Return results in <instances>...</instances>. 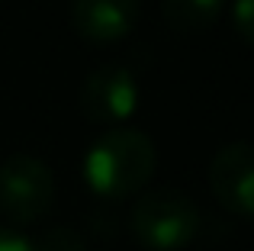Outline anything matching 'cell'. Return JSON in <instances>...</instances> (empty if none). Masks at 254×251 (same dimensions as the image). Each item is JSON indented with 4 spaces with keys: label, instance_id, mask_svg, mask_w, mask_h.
I'll return each instance as SVG.
<instances>
[{
    "label": "cell",
    "instance_id": "obj_4",
    "mask_svg": "<svg viewBox=\"0 0 254 251\" xmlns=\"http://www.w3.org/2000/svg\"><path fill=\"white\" fill-rule=\"evenodd\" d=\"M138 107V84L129 68L106 64L84 77L81 110L90 123H123Z\"/></svg>",
    "mask_w": 254,
    "mask_h": 251
},
{
    "label": "cell",
    "instance_id": "obj_8",
    "mask_svg": "<svg viewBox=\"0 0 254 251\" xmlns=\"http://www.w3.org/2000/svg\"><path fill=\"white\" fill-rule=\"evenodd\" d=\"M32 251H87V242L77 229L71 226H52L45 235L32 245Z\"/></svg>",
    "mask_w": 254,
    "mask_h": 251
},
{
    "label": "cell",
    "instance_id": "obj_6",
    "mask_svg": "<svg viewBox=\"0 0 254 251\" xmlns=\"http://www.w3.org/2000/svg\"><path fill=\"white\" fill-rule=\"evenodd\" d=\"M142 0H71V23L87 42H119L135 29Z\"/></svg>",
    "mask_w": 254,
    "mask_h": 251
},
{
    "label": "cell",
    "instance_id": "obj_2",
    "mask_svg": "<svg viewBox=\"0 0 254 251\" xmlns=\"http://www.w3.org/2000/svg\"><path fill=\"white\" fill-rule=\"evenodd\" d=\"M203 216L184 190H148L135 200L129 213V229L135 242L148 251H184L199 235Z\"/></svg>",
    "mask_w": 254,
    "mask_h": 251
},
{
    "label": "cell",
    "instance_id": "obj_1",
    "mask_svg": "<svg viewBox=\"0 0 254 251\" xmlns=\"http://www.w3.org/2000/svg\"><path fill=\"white\" fill-rule=\"evenodd\" d=\"M158 151L145 132L138 129H110L87 148L84 181L103 200H126L151 181Z\"/></svg>",
    "mask_w": 254,
    "mask_h": 251
},
{
    "label": "cell",
    "instance_id": "obj_5",
    "mask_svg": "<svg viewBox=\"0 0 254 251\" xmlns=\"http://www.w3.org/2000/svg\"><path fill=\"white\" fill-rule=\"evenodd\" d=\"M212 196L235 216H254V142H232L209 161Z\"/></svg>",
    "mask_w": 254,
    "mask_h": 251
},
{
    "label": "cell",
    "instance_id": "obj_3",
    "mask_svg": "<svg viewBox=\"0 0 254 251\" xmlns=\"http://www.w3.org/2000/svg\"><path fill=\"white\" fill-rule=\"evenodd\" d=\"M55 200V177L36 155H10L0 164V213L16 226L39 222Z\"/></svg>",
    "mask_w": 254,
    "mask_h": 251
},
{
    "label": "cell",
    "instance_id": "obj_9",
    "mask_svg": "<svg viewBox=\"0 0 254 251\" xmlns=\"http://www.w3.org/2000/svg\"><path fill=\"white\" fill-rule=\"evenodd\" d=\"M232 23H235L238 36L254 49V0H235V6H232Z\"/></svg>",
    "mask_w": 254,
    "mask_h": 251
},
{
    "label": "cell",
    "instance_id": "obj_10",
    "mask_svg": "<svg viewBox=\"0 0 254 251\" xmlns=\"http://www.w3.org/2000/svg\"><path fill=\"white\" fill-rule=\"evenodd\" d=\"M0 251H32V242L16 229H0Z\"/></svg>",
    "mask_w": 254,
    "mask_h": 251
},
{
    "label": "cell",
    "instance_id": "obj_7",
    "mask_svg": "<svg viewBox=\"0 0 254 251\" xmlns=\"http://www.w3.org/2000/svg\"><path fill=\"white\" fill-rule=\"evenodd\" d=\"M225 0H164V23L177 32H203L219 19Z\"/></svg>",
    "mask_w": 254,
    "mask_h": 251
}]
</instances>
